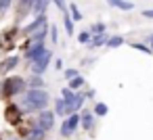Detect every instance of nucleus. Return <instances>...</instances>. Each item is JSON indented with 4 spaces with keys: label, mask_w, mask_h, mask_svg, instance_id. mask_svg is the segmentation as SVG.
<instances>
[{
    "label": "nucleus",
    "mask_w": 153,
    "mask_h": 140,
    "mask_svg": "<svg viewBox=\"0 0 153 140\" xmlns=\"http://www.w3.org/2000/svg\"><path fill=\"white\" fill-rule=\"evenodd\" d=\"M23 109L25 111H42V109H46L48 107V102H51V96H48V92L46 90H42V88H30L25 94H23Z\"/></svg>",
    "instance_id": "1"
},
{
    "label": "nucleus",
    "mask_w": 153,
    "mask_h": 140,
    "mask_svg": "<svg viewBox=\"0 0 153 140\" xmlns=\"http://www.w3.org/2000/svg\"><path fill=\"white\" fill-rule=\"evenodd\" d=\"M25 80L19 77V75H13V77H7L2 84H0V94H2L4 98H11L15 94H21L25 90Z\"/></svg>",
    "instance_id": "2"
},
{
    "label": "nucleus",
    "mask_w": 153,
    "mask_h": 140,
    "mask_svg": "<svg viewBox=\"0 0 153 140\" xmlns=\"http://www.w3.org/2000/svg\"><path fill=\"white\" fill-rule=\"evenodd\" d=\"M51 59H53V52H51V50H46L40 59L32 61V73H34V75H42V73L46 71V67L51 65Z\"/></svg>",
    "instance_id": "3"
},
{
    "label": "nucleus",
    "mask_w": 153,
    "mask_h": 140,
    "mask_svg": "<svg viewBox=\"0 0 153 140\" xmlns=\"http://www.w3.org/2000/svg\"><path fill=\"white\" fill-rule=\"evenodd\" d=\"M78 125H80V115H78V113L67 115L65 121H63V125H61V136H71Z\"/></svg>",
    "instance_id": "4"
},
{
    "label": "nucleus",
    "mask_w": 153,
    "mask_h": 140,
    "mask_svg": "<svg viewBox=\"0 0 153 140\" xmlns=\"http://www.w3.org/2000/svg\"><path fill=\"white\" fill-rule=\"evenodd\" d=\"M4 119H7L11 125H19V123H21V109H19L15 102L7 105V109H4Z\"/></svg>",
    "instance_id": "5"
},
{
    "label": "nucleus",
    "mask_w": 153,
    "mask_h": 140,
    "mask_svg": "<svg viewBox=\"0 0 153 140\" xmlns=\"http://www.w3.org/2000/svg\"><path fill=\"white\" fill-rule=\"evenodd\" d=\"M42 130H53V125H55V113L53 111H46V109H42L40 111V117H38V121H36Z\"/></svg>",
    "instance_id": "6"
},
{
    "label": "nucleus",
    "mask_w": 153,
    "mask_h": 140,
    "mask_svg": "<svg viewBox=\"0 0 153 140\" xmlns=\"http://www.w3.org/2000/svg\"><path fill=\"white\" fill-rule=\"evenodd\" d=\"M15 36H17V29L4 32V36L0 38V48H2V50H11L15 46Z\"/></svg>",
    "instance_id": "7"
},
{
    "label": "nucleus",
    "mask_w": 153,
    "mask_h": 140,
    "mask_svg": "<svg viewBox=\"0 0 153 140\" xmlns=\"http://www.w3.org/2000/svg\"><path fill=\"white\" fill-rule=\"evenodd\" d=\"M32 7H34V0H21V2L17 4V21L25 19L32 13Z\"/></svg>",
    "instance_id": "8"
},
{
    "label": "nucleus",
    "mask_w": 153,
    "mask_h": 140,
    "mask_svg": "<svg viewBox=\"0 0 153 140\" xmlns=\"http://www.w3.org/2000/svg\"><path fill=\"white\" fill-rule=\"evenodd\" d=\"M42 25H46V17H44V13H42V15H38V17H36L30 25H25V27H23V36L34 34V32H36L38 27H42Z\"/></svg>",
    "instance_id": "9"
},
{
    "label": "nucleus",
    "mask_w": 153,
    "mask_h": 140,
    "mask_svg": "<svg viewBox=\"0 0 153 140\" xmlns=\"http://www.w3.org/2000/svg\"><path fill=\"white\" fill-rule=\"evenodd\" d=\"M44 52H46L44 44H42V42H34V46H32V48H30V50L25 52V57H27L30 61H36V59H40V57H42Z\"/></svg>",
    "instance_id": "10"
},
{
    "label": "nucleus",
    "mask_w": 153,
    "mask_h": 140,
    "mask_svg": "<svg viewBox=\"0 0 153 140\" xmlns=\"http://www.w3.org/2000/svg\"><path fill=\"white\" fill-rule=\"evenodd\" d=\"M19 65V57H7L2 63H0V71L2 73H9L11 69H15Z\"/></svg>",
    "instance_id": "11"
},
{
    "label": "nucleus",
    "mask_w": 153,
    "mask_h": 140,
    "mask_svg": "<svg viewBox=\"0 0 153 140\" xmlns=\"http://www.w3.org/2000/svg\"><path fill=\"white\" fill-rule=\"evenodd\" d=\"M80 123L84 125V130H92V125H94V113L84 111V113L80 115Z\"/></svg>",
    "instance_id": "12"
},
{
    "label": "nucleus",
    "mask_w": 153,
    "mask_h": 140,
    "mask_svg": "<svg viewBox=\"0 0 153 140\" xmlns=\"http://www.w3.org/2000/svg\"><path fill=\"white\" fill-rule=\"evenodd\" d=\"M105 2H109L111 7H115L120 11H132L134 9V2H128V0H105Z\"/></svg>",
    "instance_id": "13"
},
{
    "label": "nucleus",
    "mask_w": 153,
    "mask_h": 140,
    "mask_svg": "<svg viewBox=\"0 0 153 140\" xmlns=\"http://www.w3.org/2000/svg\"><path fill=\"white\" fill-rule=\"evenodd\" d=\"M46 9H48V0H34V7H32L34 15H42Z\"/></svg>",
    "instance_id": "14"
},
{
    "label": "nucleus",
    "mask_w": 153,
    "mask_h": 140,
    "mask_svg": "<svg viewBox=\"0 0 153 140\" xmlns=\"http://www.w3.org/2000/svg\"><path fill=\"white\" fill-rule=\"evenodd\" d=\"M46 34H48V27H46V25H42V27H38L34 34H30V38H32L34 42H42V40L46 38Z\"/></svg>",
    "instance_id": "15"
},
{
    "label": "nucleus",
    "mask_w": 153,
    "mask_h": 140,
    "mask_svg": "<svg viewBox=\"0 0 153 140\" xmlns=\"http://www.w3.org/2000/svg\"><path fill=\"white\" fill-rule=\"evenodd\" d=\"M63 25H65L67 36H74V19H71L69 11H65V15H63Z\"/></svg>",
    "instance_id": "16"
},
{
    "label": "nucleus",
    "mask_w": 153,
    "mask_h": 140,
    "mask_svg": "<svg viewBox=\"0 0 153 140\" xmlns=\"http://www.w3.org/2000/svg\"><path fill=\"white\" fill-rule=\"evenodd\" d=\"M55 113L65 117V113H67V100H65L63 96H61L59 100H55Z\"/></svg>",
    "instance_id": "17"
},
{
    "label": "nucleus",
    "mask_w": 153,
    "mask_h": 140,
    "mask_svg": "<svg viewBox=\"0 0 153 140\" xmlns=\"http://www.w3.org/2000/svg\"><path fill=\"white\" fill-rule=\"evenodd\" d=\"M67 86L76 92V90H80L82 86H86V82H84V77H82V75H76V77H71V80H69V84H67Z\"/></svg>",
    "instance_id": "18"
},
{
    "label": "nucleus",
    "mask_w": 153,
    "mask_h": 140,
    "mask_svg": "<svg viewBox=\"0 0 153 140\" xmlns=\"http://www.w3.org/2000/svg\"><path fill=\"white\" fill-rule=\"evenodd\" d=\"M107 40H109V36L103 32V34H97V36L90 40V44H92V46H103V44H107Z\"/></svg>",
    "instance_id": "19"
},
{
    "label": "nucleus",
    "mask_w": 153,
    "mask_h": 140,
    "mask_svg": "<svg viewBox=\"0 0 153 140\" xmlns=\"http://www.w3.org/2000/svg\"><path fill=\"white\" fill-rule=\"evenodd\" d=\"M69 15H71L74 21H84V15L80 13V9H78L76 4H69Z\"/></svg>",
    "instance_id": "20"
},
{
    "label": "nucleus",
    "mask_w": 153,
    "mask_h": 140,
    "mask_svg": "<svg viewBox=\"0 0 153 140\" xmlns=\"http://www.w3.org/2000/svg\"><path fill=\"white\" fill-rule=\"evenodd\" d=\"M124 44V38L122 36H111L109 40H107V46L109 48H117V46H122Z\"/></svg>",
    "instance_id": "21"
},
{
    "label": "nucleus",
    "mask_w": 153,
    "mask_h": 140,
    "mask_svg": "<svg viewBox=\"0 0 153 140\" xmlns=\"http://www.w3.org/2000/svg\"><path fill=\"white\" fill-rule=\"evenodd\" d=\"M107 111H109V109H107L105 102H97V105H94V115L103 117V115H107Z\"/></svg>",
    "instance_id": "22"
},
{
    "label": "nucleus",
    "mask_w": 153,
    "mask_h": 140,
    "mask_svg": "<svg viewBox=\"0 0 153 140\" xmlns=\"http://www.w3.org/2000/svg\"><path fill=\"white\" fill-rule=\"evenodd\" d=\"M90 36H92L90 32H80V34H78V42H80V44H90V40H92Z\"/></svg>",
    "instance_id": "23"
},
{
    "label": "nucleus",
    "mask_w": 153,
    "mask_h": 140,
    "mask_svg": "<svg viewBox=\"0 0 153 140\" xmlns=\"http://www.w3.org/2000/svg\"><path fill=\"white\" fill-rule=\"evenodd\" d=\"M130 46H132V50H138V52H145V55H151V48H149V46H145V44H138V42H132Z\"/></svg>",
    "instance_id": "24"
},
{
    "label": "nucleus",
    "mask_w": 153,
    "mask_h": 140,
    "mask_svg": "<svg viewBox=\"0 0 153 140\" xmlns=\"http://www.w3.org/2000/svg\"><path fill=\"white\" fill-rule=\"evenodd\" d=\"M27 86H30V88H42V86H44V82H42V77H40V75H34V77L27 82Z\"/></svg>",
    "instance_id": "25"
},
{
    "label": "nucleus",
    "mask_w": 153,
    "mask_h": 140,
    "mask_svg": "<svg viewBox=\"0 0 153 140\" xmlns=\"http://www.w3.org/2000/svg\"><path fill=\"white\" fill-rule=\"evenodd\" d=\"M61 96H63V98H65V100H67V102H71V100H74V96H76V94H74V90H71V88H69V86H67V88H63V90H61Z\"/></svg>",
    "instance_id": "26"
},
{
    "label": "nucleus",
    "mask_w": 153,
    "mask_h": 140,
    "mask_svg": "<svg viewBox=\"0 0 153 140\" xmlns=\"http://www.w3.org/2000/svg\"><path fill=\"white\" fill-rule=\"evenodd\" d=\"M11 4H13V0H0V15H4Z\"/></svg>",
    "instance_id": "27"
},
{
    "label": "nucleus",
    "mask_w": 153,
    "mask_h": 140,
    "mask_svg": "<svg viewBox=\"0 0 153 140\" xmlns=\"http://www.w3.org/2000/svg\"><path fill=\"white\" fill-rule=\"evenodd\" d=\"M105 32V23H94L90 27V34H103Z\"/></svg>",
    "instance_id": "28"
},
{
    "label": "nucleus",
    "mask_w": 153,
    "mask_h": 140,
    "mask_svg": "<svg viewBox=\"0 0 153 140\" xmlns=\"http://www.w3.org/2000/svg\"><path fill=\"white\" fill-rule=\"evenodd\" d=\"M51 40H53V42H55V44H57V42H59V34H57V27H55V25H53V27H51Z\"/></svg>",
    "instance_id": "29"
},
{
    "label": "nucleus",
    "mask_w": 153,
    "mask_h": 140,
    "mask_svg": "<svg viewBox=\"0 0 153 140\" xmlns=\"http://www.w3.org/2000/svg\"><path fill=\"white\" fill-rule=\"evenodd\" d=\"M53 2H55V7H57V9H61L63 13L67 11V7H65V0H53Z\"/></svg>",
    "instance_id": "30"
},
{
    "label": "nucleus",
    "mask_w": 153,
    "mask_h": 140,
    "mask_svg": "<svg viewBox=\"0 0 153 140\" xmlns=\"http://www.w3.org/2000/svg\"><path fill=\"white\" fill-rule=\"evenodd\" d=\"M78 75V69H65V77L67 80H71V77H76Z\"/></svg>",
    "instance_id": "31"
},
{
    "label": "nucleus",
    "mask_w": 153,
    "mask_h": 140,
    "mask_svg": "<svg viewBox=\"0 0 153 140\" xmlns=\"http://www.w3.org/2000/svg\"><path fill=\"white\" fill-rule=\"evenodd\" d=\"M143 17H147V19H153V9H147V11H143Z\"/></svg>",
    "instance_id": "32"
},
{
    "label": "nucleus",
    "mask_w": 153,
    "mask_h": 140,
    "mask_svg": "<svg viewBox=\"0 0 153 140\" xmlns=\"http://www.w3.org/2000/svg\"><path fill=\"white\" fill-rule=\"evenodd\" d=\"M55 67H57V69H63V61L57 59V61H55Z\"/></svg>",
    "instance_id": "33"
},
{
    "label": "nucleus",
    "mask_w": 153,
    "mask_h": 140,
    "mask_svg": "<svg viewBox=\"0 0 153 140\" xmlns=\"http://www.w3.org/2000/svg\"><path fill=\"white\" fill-rule=\"evenodd\" d=\"M147 42H149V48H151V50H153V34H151V36H149V38H147Z\"/></svg>",
    "instance_id": "34"
}]
</instances>
